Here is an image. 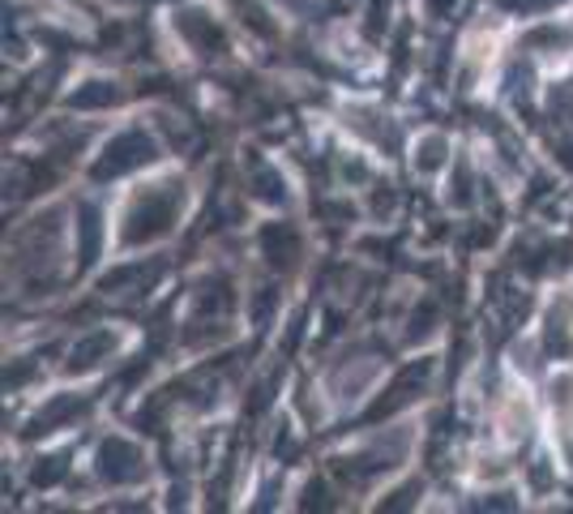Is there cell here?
<instances>
[{"label": "cell", "instance_id": "1", "mask_svg": "<svg viewBox=\"0 0 573 514\" xmlns=\"http://www.w3.org/2000/svg\"><path fill=\"white\" fill-rule=\"evenodd\" d=\"M184 215H189V180L184 176H154L120 202L116 240L125 249L158 245L184 227Z\"/></svg>", "mask_w": 573, "mask_h": 514}, {"label": "cell", "instance_id": "2", "mask_svg": "<svg viewBox=\"0 0 573 514\" xmlns=\"http://www.w3.org/2000/svg\"><path fill=\"white\" fill-rule=\"evenodd\" d=\"M154 159H158V142H154V134H150L145 125H125V129H116V134L99 147L94 163H90V180L107 185V180L133 176V172H145Z\"/></svg>", "mask_w": 573, "mask_h": 514}, {"label": "cell", "instance_id": "3", "mask_svg": "<svg viewBox=\"0 0 573 514\" xmlns=\"http://www.w3.org/2000/svg\"><path fill=\"white\" fill-rule=\"evenodd\" d=\"M90 467H94L99 485H107V489H133V485L150 480V454L125 434H107L99 441Z\"/></svg>", "mask_w": 573, "mask_h": 514}, {"label": "cell", "instance_id": "4", "mask_svg": "<svg viewBox=\"0 0 573 514\" xmlns=\"http://www.w3.org/2000/svg\"><path fill=\"white\" fill-rule=\"evenodd\" d=\"M120 348H125L120 326H94V330H86V335L73 339L69 356H65V373H94L107 361H116Z\"/></svg>", "mask_w": 573, "mask_h": 514}, {"label": "cell", "instance_id": "5", "mask_svg": "<svg viewBox=\"0 0 573 514\" xmlns=\"http://www.w3.org/2000/svg\"><path fill=\"white\" fill-rule=\"evenodd\" d=\"M77 90L65 95V103L77 108V112H112L116 103H120V82L107 74H90L81 77V82H73Z\"/></svg>", "mask_w": 573, "mask_h": 514}, {"label": "cell", "instance_id": "6", "mask_svg": "<svg viewBox=\"0 0 573 514\" xmlns=\"http://www.w3.org/2000/svg\"><path fill=\"white\" fill-rule=\"evenodd\" d=\"M300 236H295V227L291 223H270V227H262V258H266V266L270 271H291L295 262H300Z\"/></svg>", "mask_w": 573, "mask_h": 514}, {"label": "cell", "instance_id": "7", "mask_svg": "<svg viewBox=\"0 0 573 514\" xmlns=\"http://www.w3.org/2000/svg\"><path fill=\"white\" fill-rule=\"evenodd\" d=\"M416 150H424V159L416 154V172H420V176H429V172H436V167L449 163V138L436 134V129H424L420 142H416Z\"/></svg>", "mask_w": 573, "mask_h": 514}, {"label": "cell", "instance_id": "8", "mask_svg": "<svg viewBox=\"0 0 573 514\" xmlns=\"http://www.w3.org/2000/svg\"><path fill=\"white\" fill-rule=\"evenodd\" d=\"M458 9V0H424V13L429 17H449Z\"/></svg>", "mask_w": 573, "mask_h": 514}]
</instances>
